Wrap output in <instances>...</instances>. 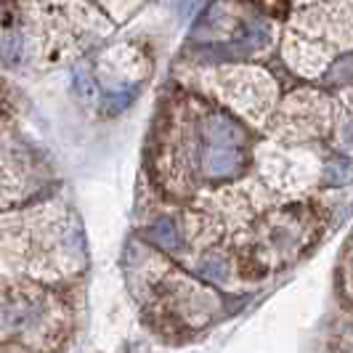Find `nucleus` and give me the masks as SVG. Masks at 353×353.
<instances>
[{
	"label": "nucleus",
	"instance_id": "20e7f679",
	"mask_svg": "<svg viewBox=\"0 0 353 353\" xmlns=\"http://www.w3.org/2000/svg\"><path fill=\"white\" fill-rule=\"evenodd\" d=\"M194 271L205 279V282L215 284V287H221V284H226L231 279V263L223 258V255H218V252L202 255V258L196 261Z\"/></svg>",
	"mask_w": 353,
	"mask_h": 353
},
{
	"label": "nucleus",
	"instance_id": "9b49d317",
	"mask_svg": "<svg viewBox=\"0 0 353 353\" xmlns=\"http://www.w3.org/2000/svg\"><path fill=\"white\" fill-rule=\"evenodd\" d=\"M74 85L83 90V96H90L93 93V80H90V74L88 72H74Z\"/></svg>",
	"mask_w": 353,
	"mask_h": 353
},
{
	"label": "nucleus",
	"instance_id": "6e6552de",
	"mask_svg": "<svg viewBox=\"0 0 353 353\" xmlns=\"http://www.w3.org/2000/svg\"><path fill=\"white\" fill-rule=\"evenodd\" d=\"M353 77V56H345V59H340L332 72H330V83H345V80H351Z\"/></svg>",
	"mask_w": 353,
	"mask_h": 353
},
{
	"label": "nucleus",
	"instance_id": "f8f14e48",
	"mask_svg": "<svg viewBox=\"0 0 353 353\" xmlns=\"http://www.w3.org/2000/svg\"><path fill=\"white\" fill-rule=\"evenodd\" d=\"M340 143L345 146V149H353V120L340 128Z\"/></svg>",
	"mask_w": 353,
	"mask_h": 353
},
{
	"label": "nucleus",
	"instance_id": "1a4fd4ad",
	"mask_svg": "<svg viewBox=\"0 0 353 353\" xmlns=\"http://www.w3.org/2000/svg\"><path fill=\"white\" fill-rule=\"evenodd\" d=\"M130 101V93L128 90H120V93H109L104 101V112L106 114H114V112H120L123 106H128Z\"/></svg>",
	"mask_w": 353,
	"mask_h": 353
},
{
	"label": "nucleus",
	"instance_id": "9d476101",
	"mask_svg": "<svg viewBox=\"0 0 353 353\" xmlns=\"http://www.w3.org/2000/svg\"><path fill=\"white\" fill-rule=\"evenodd\" d=\"M17 48L21 51V37H14V35L3 37V56H6V61H14Z\"/></svg>",
	"mask_w": 353,
	"mask_h": 353
},
{
	"label": "nucleus",
	"instance_id": "0eeeda50",
	"mask_svg": "<svg viewBox=\"0 0 353 353\" xmlns=\"http://www.w3.org/2000/svg\"><path fill=\"white\" fill-rule=\"evenodd\" d=\"M324 181L330 186H345L353 181V165L348 159H330L324 165Z\"/></svg>",
	"mask_w": 353,
	"mask_h": 353
},
{
	"label": "nucleus",
	"instance_id": "ddd939ff",
	"mask_svg": "<svg viewBox=\"0 0 353 353\" xmlns=\"http://www.w3.org/2000/svg\"><path fill=\"white\" fill-rule=\"evenodd\" d=\"M345 279H348V292L353 295V263L348 265V274H345Z\"/></svg>",
	"mask_w": 353,
	"mask_h": 353
},
{
	"label": "nucleus",
	"instance_id": "423d86ee",
	"mask_svg": "<svg viewBox=\"0 0 353 353\" xmlns=\"http://www.w3.org/2000/svg\"><path fill=\"white\" fill-rule=\"evenodd\" d=\"M268 37H271L268 35V27L265 24H255V27H250L248 32L234 43V48H236V53H255L268 43Z\"/></svg>",
	"mask_w": 353,
	"mask_h": 353
},
{
	"label": "nucleus",
	"instance_id": "39448f33",
	"mask_svg": "<svg viewBox=\"0 0 353 353\" xmlns=\"http://www.w3.org/2000/svg\"><path fill=\"white\" fill-rule=\"evenodd\" d=\"M146 236H149L152 245H157V248L165 250V252L181 250V231H178L173 218H159V221H154V223L149 226V231H146Z\"/></svg>",
	"mask_w": 353,
	"mask_h": 353
},
{
	"label": "nucleus",
	"instance_id": "f03ea898",
	"mask_svg": "<svg viewBox=\"0 0 353 353\" xmlns=\"http://www.w3.org/2000/svg\"><path fill=\"white\" fill-rule=\"evenodd\" d=\"M159 298H162V311L176 321L186 324V327H202L212 319L218 311V301L215 295L205 292L199 284H192L186 279H168L159 287Z\"/></svg>",
	"mask_w": 353,
	"mask_h": 353
},
{
	"label": "nucleus",
	"instance_id": "7ed1b4c3",
	"mask_svg": "<svg viewBox=\"0 0 353 353\" xmlns=\"http://www.w3.org/2000/svg\"><path fill=\"white\" fill-rule=\"evenodd\" d=\"M245 165V157L236 146H208L202 154V170L208 178H229L239 173Z\"/></svg>",
	"mask_w": 353,
	"mask_h": 353
},
{
	"label": "nucleus",
	"instance_id": "f257e3e1",
	"mask_svg": "<svg viewBox=\"0 0 353 353\" xmlns=\"http://www.w3.org/2000/svg\"><path fill=\"white\" fill-rule=\"evenodd\" d=\"M67 335V305L37 287H8L3 292L6 353H48Z\"/></svg>",
	"mask_w": 353,
	"mask_h": 353
}]
</instances>
